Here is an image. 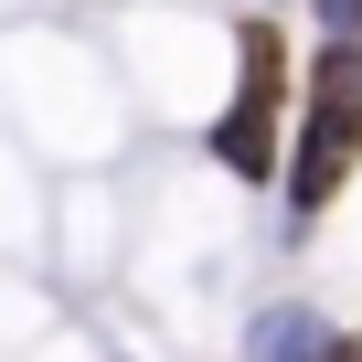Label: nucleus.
Listing matches in <instances>:
<instances>
[{"mask_svg":"<svg viewBox=\"0 0 362 362\" xmlns=\"http://www.w3.org/2000/svg\"><path fill=\"white\" fill-rule=\"evenodd\" d=\"M320 22H330V33L351 43V33H362V0H320Z\"/></svg>","mask_w":362,"mask_h":362,"instance_id":"6","label":"nucleus"},{"mask_svg":"<svg viewBox=\"0 0 362 362\" xmlns=\"http://www.w3.org/2000/svg\"><path fill=\"white\" fill-rule=\"evenodd\" d=\"M320 351H330V330H320L309 298H277V309L245 330V362H320Z\"/></svg>","mask_w":362,"mask_h":362,"instance_id":"4","label":"nucleus"},{"mask_svg":"<svg viewBox=\"0 0 362 362\" xmlns=\"http://www.w3.org/2000/svg\"><path fill=\"white\" fill-rule=\"evenodd\" d=\"M235 96L288 107V33H277V22H245V33H235Z\"/></svg>","mask_w":362,"mask_h":362,"instance_id":"5","label":"nucleus"},{"mask_svg":"<svg viewBox=\"0 0 362 362\" xmlns=\"http://www.w3.org/2000/svg\"><path fill=\"white\" fill-rule=\"evenodd\" d=\"M320 362H362V330H330V351Z\"/></svg>","mask_w":362,"mask_h":362,"instance_id":"7","label":"nucleus"},{"mask_svg":"<svg viewBox=\"0 0 362 362\" xmlns=\"http://www.w3.org/2000/svg\"><path fill=\"white\" fill-rule=\"evenodd\" d=\"M351 160H362V149H351V139H341V128H330V117L309 107V117H298V149H288V235H309V224H320V214L341 203Z\"/></svg>","mask_w":362,"mask_h":362,"instance_id":"1","label":"nucleus"},{"mask_svg":"<svg viewBox=\"0 0 362 362\" xmlns=\"http://www.w3.org/2000/svg\"><path fill=\"white\" fill-rule=\"evenodd\" d=\"M309 107L362 149V43H341V33H330V43L309 54Z\"/></svg>","mask_w":362,"mask_h":362,"instance_id":"3","label":"nucleus"},{"mask_svg":"<svg viewBox=\"0 0 362 362\" xmlns=\"http://www.w3.org/2000/svg\"><path fill=\"white\" fill-rule=\"evenodd\" d=\"M203 149H214V170H235V181H277V107L235 96V107L203 128Z\"/></svg>","mask_w":362,"mask_h":362,"instance_id":"2","label":"nucleus"},{"mask_svg":"<svg viewBox=\"0 0 362 362\" xmlns=\"http://www.w3.org/2000/svg\"><path fill=\"white\" fill-rule=\"evenodd\" d=\"M351 43H362V33H351Z\"/></svg>","mask_w":362,"mask_h":362,"instance_id":"8","label":"nucleus"}]
</instances>
